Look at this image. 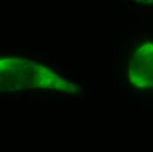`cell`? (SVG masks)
Here are the masks:
<instances>
[{
  "label": "cell",
  "instance_id": "obj_3",
  "mask_svg": "<svg viewBox=\"0 0 153 152\" xmlns=\"http://www.w3.org/2000/svg\"><path fill=\"white\" fill-rule=\"evenodd\" d=\"M135 1L141 3V4H148V5L153 4V0H135Z\"/></svg>",
  "mask_w": 153,
  "mask_h": 152
},
{
  "label": "cell",
  "instance_id": "obj_1",
  "mask_svg": "<svg viewBox=\"0 0 153 152\" xmlns=\"http://www.w3.org/2000/svg\"><path fill=\"white\" fill-rule=\"evenodd\" d=\"M0 89L10 91L43 89L64 92L76 91L72 84L46 66L17 56L0 59Z\"/></svg>",
  "mask_w": 153,
  "mask_h": 152
},
{
  "label": "cell",
  "instance_id": "obj_2",
  "mask_svg": "<svg viewBox=\"0 0 153 152\" xmlns=\"http://www.w3.org/2000/svg\"><path fill=\"white\" fill-rule=\"evenodd\" d=\"M128 76L136 88H153V43L142 44L132 53L128 66Z\"/></svg>",
  "mask_w": 153,
  "mask_h": 152
}]
</instances>
